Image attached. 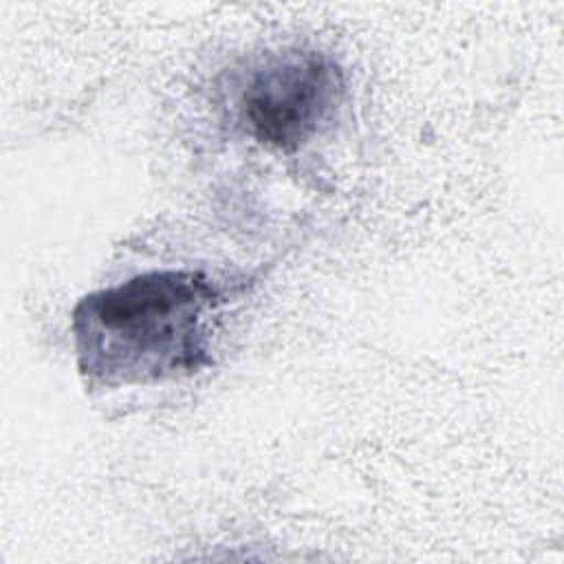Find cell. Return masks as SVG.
<instances>
[{"label":"cell","mask_w":564,"mask_h":564,"mask_svg":"<svg viewBox=\"0 0 564 564\" xmlns=\"http://www.w3.org/2000/svg\"><path fill=\"white\" fill-rule=\"evenodd\" d=\"M341 99L344 75L330 57L317 51H286L249 77L238 104L256 141L291 152L335 119Z\"/></svg>","instance_id":"cell-2"},{"label":"cell","mask_w":564,"mask_h":564,"mask_svg":"<svg viewBox=\"0 0 564 564\" xmlns=\"http://www.w3.org/2000/svg\"><path fill=\"white\" fill-rule=\"evenodd\" d=\"M220 293L198 271H150L82 297L77 366L104 386L185 377L209 364Z\"/></svg>","instance_id":"cell-1"}]
</instances>
